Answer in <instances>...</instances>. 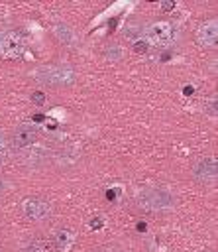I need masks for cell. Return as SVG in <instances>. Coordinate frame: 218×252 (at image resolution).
Here are the masks:
<instances>
[{
	"mask_svg": "<svg viewBox=\"0 0 218 252\" xmlns=\"http://www.w3.org/2000/svg\"><path fill=\"white\" fill-rule=\"evenodd\" d=\"M216 39H218V22H216V18L202 22L198 26V30H196V41H198V45H202V47H214L216 45Z\"/></svg>",
	"mask_w": 218,
	"mask_h": 252,
	"instance_id": "obj_8",
	"label": "cell"
},
{
	"mask_svg": "<svg viewBox=\"0 0 218 252\" xmlns=\"http://www.w3.org/2000/svg\"><path fill=\"white\" fill-rule=\"evenodd\" d=\"M31 98H33V100H35L37 104H41V102H43V93H35V94H33Z\"/></svg>",
	"mask_w": 218,
	"mask_h": 252,
	"instance_id": "obj_16",
	"label": "cell"
},
{
	"mask_svg": "<svg viewBox=\"0 0 218 252\" xmlns=\"http://www.w3.org/2000/svg\"><path fill=\"white\" fill-rule=\"evenodd\" d=\"M33 79L49 85V87H71L77 81V73L73 67L63 65V63H53V65H39L33 69Z\"/></svg>",
	"mask_w": 218,
	"mask_h": 252,
	"instance_id": "obj_1",
	"label": "cell"
},
{
	"mask_svg": "<svg viewBox=\"0 0 218 252\" xmlns=\"http://www.w3.org/2000/svg\"><path fill=\"white\" fill-rule=\"evenodd\" d=\"M204 252H212V250H204Z\"/></svg>",
	"mask_w": 218,
	"mask_h": 252,
	"instance_id": "obj_17",
	"label": "cell"
},
{
	"mask_svg": "<svg viewBox=\"0 0 218 252\" xmlns=\"http://www.w3.org/2000/svg\"><path fill=\"white\" fill-rule=\"evenodd\" d=\"M24 252H49V242L47 240H31Z\"/></svg>",
	"mask_w": 218,
	"mask_h": 252,
	"instance_id": "obj_12",
	"label": "cell"
},
{
	"mask_svg": "<svg viewBox=\"0 0 218 252\" xmlns=\"http://www.w3.org/2000/svg\"><path fill=\"white\" fill-rule=\"evenodd\" d=\"M218 175V163H216V158L214 156H208V158H200L194 161L192 165V177L198 181V183H212Z\"/></svg>",
	"mask_w": 218,
	"mask_h": 252,
	"instance_id": "obj_6",
	"label": "cell"
},
{
	"mask_svg": "<svg viewBox=\"0 0 218 252\" xmlns=\"http://www.w3.org/2000/svg\"><path fill=\"white\" fill-rule=\"evenodd\" d=\"M4 158H6V140H4V134L0 132V165L4 163Z\"/></svg>",
	"mask_w": 218,
	"mask_h": 252,
	"instance_id": "obj_15",
	"label": "cell"
},
{
	"mask_svg": "<svg viewBox=\"0 0 218 252\" xmlns=\"http://www.w3.org/2000/svg\"><path fill=\"white\" fill-rule=\"evenodd\" d=\"M55 240H57V248L59 250H67L69 244H71V240H73V234L69 230H59L57 236H55Z\"/></svg>",
	"mask_w": 218,
	"mask_h": 252,
	"instance_id": "obj_11",
	"label": "cell"
},
{
	"mask_svg": "<svg viewBox=\"0 0 218 252\" xmlns=\"http://www.w3.org/2000/svg\"><path fill=\"white\" fill-rule=\"evenodd\" d=\"M53 35H55L61 43L69 45V47H75V45L79 43V35H77V32H75L69 24H65V22H59V24L53 26Z\"/></svg>",
	"mask_w": 218,
	"mask_h": 252,
	"instance_id": "obj_9",
	"label": "cell"
},
{
	"mask_svg": "<svg viewBox=\"0 0 218 252\" xmlns=\"http://www.w3.org/2000/svg\"><path fill=\"white\" fill-rule=\"evenodd\" d=\"M12 187V183H10V179L8 177H4V175H0V195H4L8 189Z\"/></svg>",
	"mask_w": 218,
	"mask_h": 252,
	"instance_id": "obj_14",
	"label": "cell"
},
{
	"mask_svg": "<svg viewBox=\"0 0 218 252\" xmlns=\"http://www.w3.org/2000/svg\"><path fill=\"white\" fill-rule=\"evenodd\" d=\"M31 148V146H29ZM47 158V152H45V148H41V146H35L33 144V148L29 150V154H27V161L29 163H37V161H41V159H45Z\"/></svg>",
	"mask_w": 218,
	"mask_h": 252,
	"instance_id": "obj_10",
	"label": "cell"
},
{
	"mask_svg": "<svg viewBox=\"0 0 218 252\" xmlns=\"http://www.w3.org/2000/svg\"><path fill=\"white\" fill-rule=\"evenodd\" d=\"M35 138H37L35 126L24 122V124H20V126L14 128V132L10 136V146L14 150H26V148H29V146L35 144Z\"/></svg>",
	"mask_w": 218,
	"mask_h": 252,
	"instance_id": "obj_7",
	"label": "cell"
},
{
	"mask_svg": "<svg viewBox=\"0 0 218 252\" xmlns=\"http://www.w3.org/2000/svg\"><path fill=\"white\" fill-rule=\"evenodd\" d=\"M136 203L145 211H167V209H173L177 205V199L167 189L149 187V189H143L137 193Z\"/></svg>",
	"mask_w": 218,
	"mask_h": 252,
	"instance_id": "obj_2",
	"label": "cell"
},
{
	"mask_svg": "<svg viewBox=\"0 0 218 252\" xmlns=\"http://www.w3.org/2000/svg\"><path fill=\"white\" fill-rule=\"evenodd\" d=\"M22 213L29 220H45L51 217V205L41 197H27L22 201Z\"/></svg>",
	"mask_w": 218,
	"mask_h": 252,
	"instance_id": "obj_5",
	"label": "cell"
},
{
	"mask_svg": "<svg viewBox=\"0 0 218 252\" xmlns=\"http://www.w3.org/2000/svg\"><path fill=\"white\" fill-rule=\"evenodd\" d=\"M24 51V39L18 32L0 30V57L2 59H16Z\"/></svg>",
	"mask_w": 218,
	"mask_h": 252,
	"instance_id": "obj_4",
	"label": "cell"
},
{
	"mask_svg": "<svg viewBox=\"0 0 218 252\" xmlns=\"http://www.w3.org/2000/svg\"><path fill=\"white\" fill-rule=\"evenodd\" d=\"M175 39V28L171 22H155L145 30V41L147 45H171Z\"/></svg>",
	"mask_w": 218,
	"mask_h": 252,
	"instance_id": "obj_3",
	"label": "cell"
},
{
	"mask_svg": "<svg viewBox=\"0 0 218 252\" xmlns=\"http://www.w3.org/2000/svg\"><path fill=\"white\" fill-rule=\"evenodd\" d=\"M104 55H106L108 59H112V61H120V59H122V49H120L118 45H108V47L104 49Z\"/></svg>",
	"mask_w": 218,
	"mask_h": 252,
	"instance_id": "obj_13",
	"label": "cell"
}]
</instances>
